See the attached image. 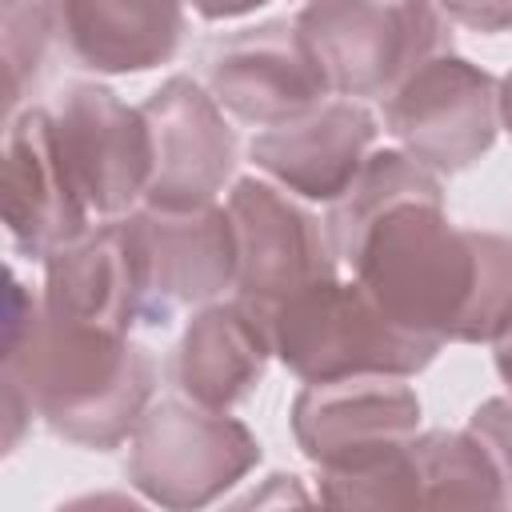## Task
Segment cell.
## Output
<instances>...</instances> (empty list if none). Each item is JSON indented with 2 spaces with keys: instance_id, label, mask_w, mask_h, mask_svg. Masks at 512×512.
Listing matches in <instances>:
<instances>
[{
  "instance_id": "1",
  "label": "cell",
  "mask_w": 512,
  "mask_h": 512,
  "mask_svg": "<svg viewBox=\"0 0 512 512\" xmlns=\"http://www.w3.org/2000/svg\"><path fill=\"white\" fill-rule=\"evenodd\" d=\"M352 280L404 328L492 344L512 328V240L456 228L432 168L404 148L368 152L324 216Z\"/></svg>"
},
{
  "instance_id": "2",
  "label": "cell",
  "mask_w": 512,
  "mask_h": 512,
  "mask_svg": "<svg viewBox=\"0 0 512 512\" xmlns=\"http://www.w3.org/2000/svg\"><path fill=\"white\" fill-rule=\"evenodd\" d=\"M156 364L124 332L52 316L12 280L4 336V392L20 396L56 436L108 452L152 404Z\"/></svg>"
},
{
  "instance_id": "3",
  "label": "cell",
  "mask_w": 512,
  "mask_h": 512,
  "mask_svg": "<svg viewBox=\"0 0 512 512\" xmlns=\"http://www.w3.org/2000/svg\"><path fill=\"white\" fill-rule=\"evenodd\" d=\"M420 400L404 376H340L304 384L292 436L320 472V500L340 508H412Z\"/></svg>"
},
{
  "instance_id": "4",
  "label": "cell",
  "mask_w": 512,
  "mask_h": 512,
  "mask_svg": "<svg viewBox=\"0 0 512 512\" xmlns=\"http://www.w3.org/2000/svg\"><path fill=\"white\" fill-rule=\"evenodd\" d=\"M272 356L304 384L340 376H416L440 340L396 324L356 280H316L288 296L268 320Z\"/></svg>"
},
{
  "instance_id": "5",
  "label": "cell",
  "mask_w": 512,
  "mask_h": 512,
  "mask_svg": "<svg viewBox=\"0 0 512 512\" xmlns=\"http://www.w3.org/2000/svg\"><path fill=\"white\" fill-rule=\"evenodd\" d=\"M296 28L332 96H388L440 52L452 32L436 0H308Z\"/></svg>"
},
{
  "instance_id": "6",
  "label": "cell",
  "mask_w": 512,
  "mask_h": 512,
  "mask_svg": "<svg viewBox=\"0 0 512 512\" xmlns=\"http://www.w3.org/2000/svg\"><path fill=\"white\" fill-rule=\"evenodd\" d=\"M260 464V444L228 412L192 400H156L140 416L128 480L160 508H204Z\"/></svg>"
},
{
  "instance_id": "7",
  "label": "cell",
  "mask_w": 512,
  "mask_h": 512,
  "mask_svg": "<svg viewBox=\"0 0 512 512\" xmlns=\"http://www.w3.org/2000/svg\"><path fill=\"white\" fill-rule=\"evenodd\" d=\"M136 284L140 324L164 328L176 308L212 304L236 284V232L228 208H152L120 216Z\"/></svg>"
},
{
  "instance_id": "8",
  "label": "cell",
  "mask_w": 512,
  "mask_h": 512,
  "mask_svg": "<svg viewBox=\"0 0 512 512\" xmlns=\"http://www.w3.org/2000/svg\"><path fill=\"white\" fill-rule=\"evenodd\" d=\"M384 128L424 168L464 172L500 132V80L440 52L384 96Z\"/></svg>"
},
{
  "instance_id": "9",
  "label": "cell",
  "mask_w": 512,
  "mask_h": 512,
  "mask_svg": "<svg viewBox=\"0 0 512 512\" xmlns=\"http://www.w3.org/2000/svg\"><path fill=\"white\" fill-rule=\"evenodd\" d=\"M228 220L236 232V300L268 320L300 288L336 276L328 228L268 180L244 176L228 192Z\"/></svg>"
},
{
  "instance_id": "10",
  "label": "cell",
  "mask_w": 512,
  "mask_h": 512,
  "mask_svg": "<svg viewBox=\"0 0 512 512\" xmlns=\"http://www.w3.org/2000/svg\"><path fill=\"white\" fill-rule=\"evenodd\" d=\"M52 120L60 156L88 212L104 220L128 216L152 180V132L144 108L124 104L104 84H72Z\"/></svg>"
},
{
  "instance_id": "11",
  "label": "cell",
  "mask_w": 512,
  "mask_h": 512,
  "mask_svg": "<svg viewBox=\"0 0 512 512\" xmlns=\"http://www.w3.org/2000/svg\"><path fill=\"white\" fill-rule=\"evenodd\" d=\"M208 92L260 128L296 120L332 96L296 20H264L220 40L208 56Z\"/></svg>"
},
{
  "instance_id": "12",
  "label": "cell",
  "mask_w": 512,
  "mask_h": 512,
  "mask_svg": "<svg viewBox=\"0 0 512 512\" xmlns=\"http://www.w3.org/2000/svg\"><path fill=\"white\" fill-rule=\"evenodd\" d=\"M152 132V180L144 204L200 208L216 204L236 164V136L212 92L192 76H168L144 104Z\"/></svg>"
},
{
  "instance_id": "13",
  "label": "cell",
  "mask_w": 512,
  "mask_h": 512,
  "mask_svg": "<svg viewBox=\"0 0 512 512\" xmlns=\"http://www.w3.org/2000/svg\"><path fill=\"white\" fill-rule=\"evenodd\" d=\"M88 216L92 212L60 156L52 112L28 108L12 116L4 140V224L12 244L32 260H48L92 228Z\"/></svg>"
},
{
  "instance_id": "14",
  "label": "cell",
  "mask_w": 512,
  "mask_h": 512,
  "mask_svg": "<svg viewBox=\"0 0 512 512\" xmlns=\"http://www.w3.org/2000/svg\"><path fill=\"white\" fill-rule=\"evenodd\" d=\"M376 116L360 100H324L320 108L252 136L248 156L280 188L332 204L376 144Z\"/></svg>"
},
{
  "instance_id": "15",
  "label": "cell",
  "mask_w": 512,
  "mask_h": 512,
  "mask_svg": "<svg viewBox=\"0 0 512 512\" xmlns=\"http://www.w3.org/2000/svg\"><path fill=\"white\" fill-rule=\"evenodd\" d=\"M60 52L104 76L168 64L184 40V0H44Z\"/></svg>"
},
{
  "instance_id": "16",
  "label": "cell",
  "mask_w": 512,
  "mask_h": 512,
  "mask_svg": "<svg viewBox=\"0 0 512 512\" xmlns=\"http://www.w3.org/2000/svg\"><path fill=\"white\" fill-rule=\"evenodd\" d=\"M40 304L52 316L124 336L140 324V284L120 216L80 232L44 260Z\"/></svg>"
},
{
  "instance_id": "17",
  "label": "cell",
  "mask_w": 512,
  "mask_h": 512,
  "mask_svg": "<svg viewBox=\"0 0 512 512\" xmlns=\"http://www.w3.org/2000/svg\"><path fill=\"white\" fill-rule=\"evenodd\" d=\"M268 356L272 340L264 320H256L240 300H212L188 320L180 344L172 348L168 376L184 400L228 412L260 384Z\"/></svg>"
},
{
  "instance_id": "18",
  "label": "cell",
  "mask_w": 512,
  "mask_h": 512,
  "mask_svg": "<svg viewBox=\"0 0 512 512\" xmlns=\"http://www.w3.org/2000/svg\"><path fill=\"white\" fill-rule=\"evenodd\" d=\"M416 504L428 508H504V484L488 448L464 432H416Z\"/></svg>"
},
{
  "instance_id": "19",
  "label": "cell",
  "mask_w": 512,
  "mask_h": 512,
  "mask_svg": "<svg viewBox=\"0 0 512 512\" xmlns=\"http://www.w3.org/2000/svg\"><path fill=\"white\" fill-rule=\"evenodd\" d=\"M52 40L44 0H4V64H8V108L20 104L28 80H36L44 44Z\"/></svg>"
},
{
  "instance_id": "20",
  "label": "cell",
  "mask_w": 512,
  "mask_h": 512,
  "mask_svg": "<svg viewBox=\"0 0 512 512\" xmlns=\"http://www.w3.org/2000/svg\"><path fill=\"white\" fill-rule=\"evenodd\" d=\"M468 432L488 448L500 484H504V504H512V396H492L468 416Z\"/></svg>"
},
{
  "instance_id": "21",
  "label": "cell",
  "mask_w": 512,
  "mask_h": 512,
  "mask_svg": "<svg viewBox=\"0 0 512 512\" xmlns=\"http://www.w3.org/2000/svg\"><path fill=\"white\" fill-rule=\"evenodd\" d=\"M440 12L472 32H508L512 28V0H436Z\"/></svg>"
},
{
  "instance_id": "22",
  "label": "cell",
  "mask_w": 512,
  "mask_h": 512,
  "mask_svg": "<svg viewBox=\"0 0 512 512\" xmlns=\"http://www.w3.org/2000/svg\"><path fill=\"white\" fill-rule=\"evenodd\" d=\"M204 20H232V16H248L256 8H264L268 0H188Z\"/></svg>"
},
{
  "instance_id": "23",
  "label": "cell",
  "mask_w": 512,
  "mask_h": 512,
  "mask_svg": "<svg viewBox=\"0 0 512 512\" xmlns=\"http://www.w3.org/2000/svg\"><path fill=\"white\" fill-rule=\"evenodd\" d=\"M492 348H496V372H500V380H504L508 392H512V328L500 332V336L492 340Z\"/></svg>"
},
{
  "instance_id": "24",
  "label": "cell",
  "mask_w": 512,
  "mask_h": 512,
  "mask_svg": "<svg viewBox=\"0 0 512 512\" xmlns=\"http://www.w3.org/2000/svg\"><path fill=\"white\" fill-rule=\"evenodd\" d=\"M500 128L512 136V72L500 80Z\"/></svg>"
}]
</instances>
